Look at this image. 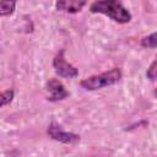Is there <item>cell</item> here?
<instances>
[{
    "label": "cell",
    "mask_w": 157,
    "mask_h": 157,
    "mask_svg": "<svg viewBox=\"0 0 157 157\" xmlns=\"http://www.w3.org/2000/svg\"><path fill=\"white\" fill-rule=\"evenodd\" d=\"M45 90L48 92V97L47 99L50 102H58V101H63L65 98L69 97V91L65 88V86L63 85V82L58 78H50L45 83Z\"/></svg>",
    "instance_id": "cell-5"
},
{
    "label": "cell",
    "mask_w": 157,
    "mask_h": 157,
    "mask_svg": "<svg viewBox=\"0 0 157 157\" xmlns=\"http://www.w3.org/2000/svg\"><path fill=\"white\" fill-rule=\"evenodd\" d=\"M17 0H0V17H6L13 13Z\"/></svg>",
    "instance_id": "cell-7"
},
{
    "label": "cell",
    "mask_w": 157,
    "mask_h": 157,
    "mask_svg": "<svg viewBox=\"0 0 157 157\" xmlns=\"http://www.w3.org/2000/svg\"><path fill=\"white\" fill-rule=\"evenodd\" d=\"M87 0H56L55 9L58 11H63L67 13H76L82 10Z\"/></svg>",
    "instance_id": "cell-6"
},
{
    "label": "cell",
    "mask_w": 157,
    "mask_h": 157,
    "mask_svg": "<svg viewBox=\"0 0 157 157\" xmlns=\"http://www.w3.org/2000/svg\"><path fill=\"white\" fill-rule=\"evenodd\" d=\"M92 13H102L118 23H128L131 21L130 11L119 0H97L90 6Z\"/></svg>",
    "instance_id": "cell-1"
},
{
    "label": "cell",
    "mask_w": 157,
    "mask_h": 157,
    "mask_svg": "<svg viewBox=\"0 0 157 157\" xmlns=\"http://www.w3.org/2000/svg\"><path fill=\"white\" fill-rule=\"evenodd\" d=\"M13 96H15L13 90H6V91L1 92L0 93V108L11 103L12 99H13Z\"/></svg>",
    "instance_id": "cell-9"
},
{
    "label": "cell",
    "mask_w": 157,
    "mask_h": 157,
    "mask_svg": "<svg viewBox=\"0 0 157 157\" xmlns=\"http://www.w3.org/2000/svg\"><path fill=\"white\" fill-rule=\"evenodd\" d=\"M156 66H157V61L153 60V61L151 63V65L148 66L147 71H146V76H147V78H150L151 81H155V80H156V71H157Z\"/></svg>",
    "instance_id": "cell-10"
},
{
    "label": "cell",
    "mask_w": 157,
    "mask_h": 157,
    "mask_svg": "<svg viewBox=\"0 0 157 157\" xmlns=\"http://www.w3.org/2000/svg\"><path fill=\"white\" fill-rule=\"evenodd\" d=\"M121 78V71L119 67H113L105 72L99 75H93L90 77L83 78L80 82V86L86 91H96L108 86H113L118 83Z\"/></svg>",
    "instance_id": "cell-2"
},
{
    "label": "cell",
    "mask_w": 157,
    "mask_h": 157,
    "mask_svg": "<svg viewBox=\"0 0 157 157\" xmlns=\"http://www.w3.org/2000/svg\"><path fill=\"white\" fill-rule=\"evenodd\" d=\"M47 134L50 139L59 141L61 144H66V145H74L80 141V135L63 130V128L54 120L49 124V126L47 129Z\"/></svg>",
    "instance_id": "cell-4"
},
{
    "label": "cell",
    "mask_w": 157,
    "mask_h": 157,
    "mask_svg": "<svg viewBox=\"0 0 157 157\" xmlns=\"http://www.w3.org/2000/svg\"><path fill=\"white\" fill-rule=\"evenodd\" d=\"M141 45L144 48H150V49H155L157 45V34L156 32L151 33L150 36H146L141 39Z\"/></svg>",
    "instance_id": "cell-8"
},
{
    "label": "cell",
    "mask_w": 157,
    "mask_h": 157,
    "mask_svg": "<svg viewBox=\"0 0 157 157\" xmlns=\"http://www.w3.org/2000/svg\"><path fill=\"white\" fill-rule=\"evenodd\" d=\"M53 67L54 71L60 76V77H66V78H74L78 76V70L70 64L65 59V50L61 49L56 53V55L53 59Z\"/></svg>",
    "instance_id": "cell-3"
}]
</instances>
